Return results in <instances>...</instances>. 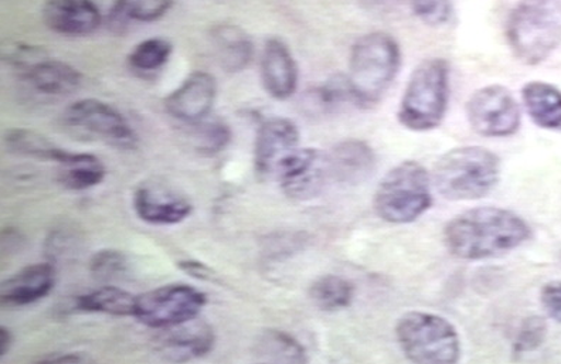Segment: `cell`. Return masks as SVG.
Listing matches in <instances>:
<instances>
[{
  "instance_id": "obj_1",
  "label": "cell",
  "mask_w": 561,
  "mask_h": 364,
  "mask_svg": "<svg viewBox=\"0 0 561 364\" xmlns=\"http://www.w3.org/2000/svg\"><path fill=\"white\" fill-rule=\"evenodd\" d=\"M531 237L524 217L502 207H476L445 225L443 239L449 254L463 261L496 259L519 249Z\"/></svg>"
},
{
  "instance_id": "obj_2",
  "label": "cell",
  "mask_w": 561,
  "mask_h": 364,
  "mask_svg": "<svg viewBox=\"0 0 561 364\" xmlns=\"http://www.w3.org/2000/svg\"><path fill=\"white\" fill-rule=\"evenodd\" d=\"M400 66V46L389 33H367L357 38L351 48L346 76L355 104L365 109L379 104L398 77Z\"/></svg>"
},
{
  "instance_id": "obj_3",
  "label": "cell",
  "mask_w": 561,
  "mask_h": 364,
  "mask_svg": "<svg viewBox=\"0 0 561 364\" xmlns=\"http://www.w3.org/2000/svg\"><path fill=\"white\" fill-rule=\"evenodd\" d=\"M500 179L501 159L496 153L482 147H461L437 160L432 181L447 201L472 202L488 196Z\"/></svg>"
},
{
  "instance_id": "obj_4",
  "label": "cell",
  "mask_w": 561,
  "mask_h": 364,
  "mask_svg": "<svg viewBox=\"0 0 561 364\" xmlns=\"http://www.w3.org/2000/svg\"><path fill=\"white\" fill-rule=\"evenodd\" d=\"M506 41L526 66L548 60L561 46V0H520L507 18Z\"/></svg>"
},
{
  "instance_id": "obj_5",
  "label": "cell",
  "mask_w": 561,
  "mask_h": 364,
  "mask_svg": "<svg viewBox=\"0 0 561 364\" xmlns=\"http://www.w3.org/2000/svg\"><path fill=\"white\" fill-rule=\"evenodd\" d=\"M449 103V66L444 58H427L411 72L399 106V123L413 133L442 125Z\"/></svg>"
},
{
  "instance_id": "obj_6",
  "label": "cell",
  "mask_w": 561,
  "mask_h": 364,
  "mask_svg": "<svg viewBox=\"0 0 561 364\" xmlns=\"http://www.w3.org/2000/svg\"><path fill=\"white\" fill-rule=\"evenodd\" d=\"M432 178L415 160L390 169L376 189V215L390 225H410L433 205Z\"/></svg>"
},
{
  "instance_id": "obj_7",
  "label": "cell",
  "mask_w": 561,
  "mask_h": 364,
  "mask_svg": "<svg viewBox=\"0 0 561 364\" xmlns=\"http://www.w3.org/2000/svg\"><path fill=\"white\" fill-rule=\"evenodd\" d=\"M401 352L417 364H454L461 359V338L447 318L437 314L410 310L394 329Z\"/></svg>"
},
{
  "instance_id": "obj_8",
  "label": "cell",
  "mask_w": 561,
  "mask_h": 364,
  "mask_svg": "<svg viewBox=\"0 0 561 364\" xmlns=\"http://www.w3.org/2000/svg\"><path fill=\"white\" fill-rule=\"evenodd\" d=\"M206 304V295L193 286L164 285L137 296L134 318L148 328L169 329L199 317Z\"/></svg>"
},
{
  "instance_id": "obj_9",
  "label": "cell",
  "mask_w": 561,
  "mask_h": 364,
  "mask_svg": "<svg viewBox=\"0 0 561 364\" xmlns=\"http://www.w3.org/2000/svg\"><path fill=\"white\" fill-rule=\"evenodd\" d=\"M466 111L469 125L485 138L512 137L520 128V106L503 86H486L473 92Z\"/></svg>"
},
{
  "instance_id": "obj_10",
  "label": "cell",
  "mask_w": 561,
  "mask_h": 364,
  "mask_svg": "<svg viewBox=\"0 0 561 364\" xmlns=\"http://www.w3.org/2000/svg\"><path fill=\"white\" fill-rule=\"evenodd\" d=\"M65 123L77 134L103 140L115 148L133 149L137 134L114 106L95 99L76 101L66 110Z\"/></svg>"
},
{
  "instance_id": "obj_11",
  "label": "cell",
  "mask_w": 561,
  "mask_h": 364,
  "mask_svg": "<svg viewBox=\"0 0 561 364\" xmlns=\"http://www.w3.org/2000/svg\"><path fill=\"white\" fill-rule=\"evenodd\" d=\"M289 197L307 201L318 196L329 181L328 153L313 148H295L280 158L273 169Z\"/></svg>"
},
{
  "instance_id": "obj_12",
  "label": "cell",
  "mask_w": 561,
  "mask_h": 364,
  "mask_svg": "<svg viewBox=\"0 0 561 364\" xmlns=\"http://www.w3.org/2000/svg\"><path fill=\"white\" fill-rule=\"evenodd\" d=\"M216 94L215 77L205 71L192 72L181 87L164 100V109L179 121L197 123L210 113Z\"/></svg>"
},
{
  "instance_id": "obj_13",
  "label": "cell",
  "mask_w": 561,
  "mask_h": 364,
  "mask_svg": "<svg viewBox=\"0 0 561 364\" xmlns=\"http://www.w3.org/2000/svg\"><path fill=\"white\" fill-rule=\"evenodd\" d=\"M42 16L50 31L65 36L91 35L103 22L94 0H46Z\"/></svg>"
},
{
  "instance_id": "obj_14",
  "label": "cell",
  "mask_w": 561,
  "mask_h": 364,
  "mask_svg": "<svg viewBox=\"0 0 561 364\" xmlns=\"http://www.w3.org/2000/svg\"><path fill=\"white\" fill-rule=\"evenodd\" d=\"M261 80L275 100H288L298 89V66L289 47L280 38L265 43L261 56Z\"/></svg>"
},
{
  "instance_id": "obj_15",
  "label": "cell",
  "mask_w": 561,
  "mask_h": 364,
  "mask_svg": "<svg viewBox=\"0 0 561 364\" xmlns=\"http://www.w3.org/2000/svg\"><path fill=\"white\" fill-rule=\"evenodd\" d=\"M298 144L299 130L294 121L279 118V116L264 121L255 137V169L260 173H273L278 160L298 148Z\"/></svg>"
},
{
  "instance_id": "obj_16",
  "label": "cell",
  "mask_w": 561,
  "mask_h": 364,
  "mask_svg": "<svg viewBox=\"0 0 561 364\" xmlns=\"http://www.w3.org/2000/svg\"><path fill=\"white\" fill-rule=\"evenodd\" d=\"M56 273L51 264L28 265L9 276L0 286L3 307L18 308L35 304L55 288Z\"/></svg>"
},
{
  "instance_id": "obj_17",
  "label": "cell",
  "mask_w": 561,
  "mask_h": 364,
  "mask_svg": "<svg viewBox=\"0 0 561 364\" xmlns=\"http://www.w3.org/2000/svg\"><path fill=\"white\" fill-rule=\"evenodd\" d=\"M134 208L139 218L157 226H172L186 220L192 213L187 198L162 187L140 186L134 194Z\"/></svg>"
},
{
  "instance_id": "obj_18",
  "label": "cell",
  "mask_w": 561,
  "mask_h": 364,
  "mask_svg": "<svg viewBox=\"0 0 561 364\" xmlns=\"http://www.w3.org/2000/svg\"><path fill=\"white\" fill-rule=\"evenodd\" d=\"M332 181L346 184L363 183L376 169L375 150L363 140H343L328 153Z\"/></svg>"
},
{
  "instance_id": "obj_19",
  "label": "cell",
  "mask_w": 561,
  "mask_h": 364,
  "mask_svg": "<svg viewBox=\"0 0 561 364\" xmlns=\"http://www.w3.org/2000/svg\"><path fill=\"white\" fill-rule=\"evenodd\" d=\"M164 330L168 333L161 339L159 352L171 362H187L205 356L215 344V333L209 325L197 322L196 319Z\"/></svg>"
},
{
  "instance_id": "obj_20",
  "label": "cell",
  "mask_w": 561,
  "mask_h": 364,
  "mask_svg": "<svg viewBox=\"0 0 561 364\" xmlns=\"http://www.w3.org/2000/svg\"><path fill=\"white\" fill-rule=\"evenodd\" d=\"M33 89L45 95H69L79 89L81 75L75 67L53 58H41L26 69Z\"/></svg>"
},
{
  "instance_id": "obj_21",
  "label": "cell",
  "mask_w": 561,
  "mask_h": 364,
  "mask_svg": "<svg viewBox=\"0 0 561 364\" xmlns=\"http://www.w3.org/2000/svg\"><path fill=\"white\" fill-rule=\"evenodd\" d=\"M216 57L227 72L243 71L253 58V42L243 29L234 24H221L211 31Z\"/></svg>"
},
{
  "instance_id": "obj_22",
  "label": "cell",
  "mask_w": 561,
  "mask_h": 364,
  "mask_svg": "<svg viewBox=\"0 0 561 364\" xmlns=\"http://www.w3.org/2000/svg\"><path fill=\"white\" fill-rule=\"evenodd\" d=\"M522 100L531 121L543 129H561V91L543 81L527 82Z\"/></svg>"
},
{
  "instance_id": "obj_23",
  "label": "cell",
  "mask_w": 561,
  "mask_h": 364,
  "mask_svg": "<svg viewBox=\"0 0 561 364\" xmlns=\"http://www.w3.org/2000/svg\"><path fill=\"white\" fill-rule=\"evenodd\" d=\"M59 179L70 191H87L104 181L105 167L91 153H70L59 163Z\"/></svg>"
},
{
  "instance_id": "obj_24",
  "label": "cell",
  "mask_w": 561,
  "mask_h": 364,
  "mask_svg": "<svg viewBox=\"0 0 561 364\" xmlns=\"http://www.w3.org/2000/svg\"><path fill=\"white\" fill-rule=\"evenodd\" d=\"M135 304L137 296L111 285L76 298V308L82 312H100L114 317H134Z\"/></svg>"
},
{
  "instance_id": "obj_25",
  "label": "cell",
  "mask_w": 561,
  "mask_h": 364,
  "mask_svg": "<svg viewBox=\"0 0 561 364\" xmlns=\"http://www.w3.org/2000/svg\"><path fill=\"white\" fill-rule=\"evenodd\" d=\"M355 285L341 275H323L309 286V299L318 309L337 312L350 308L355 299Z\"/></svg>"
},
{
  "instance_id": "obj_26",
  "label": "cell",
  "mask_w": 561,
  "mask_h": 364,
  "mask_svg": "<svg viewBox=\"0 0 561 364\" xmlns=\"http://www.w3.org/2000/svg\"><path fill=\"white\" fill-rule=\"evenodd\" d=\"M255 356L271 363H307V351L291 334L268 329L255 342Z\"/></svg>"
},
{
  "instance_id": "obj_27",
  "label": "cell",
  "mask_w": 561,
  "mask_h": 364,
  "mask_svg": "<svg viewBox=\"0 0 561 364\" xmlns=\"http://www.w3.org/2000/svg\"><path fill=\"white\" fill-rule=\"evenodd\" d=\"M4 144L11 152L37 160H53L60 163L67 155L65 149L57 147L45 135L31 129H9L4 134Z\"/></svg>"
},
{
  "instance_id": "obj_28",
  "label": "cell",
  "mask_w": 561,
  "mask_h": 364,
  "mask_svg": "<svg viewBox=\"0 0 561 364\" xmlns=\"http://www.w3.org/2000/svg\"><path fill=\"white\" fill-rule=\"evenodd\" d=\"M172 4L173 0H115L110 22L118 29L128 22H154L163 18Z\"/></svg>"
},
{
  "instance_id": "obj_29",
  "label": "cell",
  "mask_w": 561,
  "mask_h": 364,
  "mask_svg": "<svg viewBox=\"0 0 561 364\" xmlns=\"http://www.w3.org/2000/svg\"><path fill=\"white\" fill-rule=\"evenodd\" d=\"M171 43L161 37L148 38L140 42L129 55V65L133 69L144 72L161 69L172 55Z\"/></svg>"
},
{
  "instance_id": "obj_30",
  "label": "cell",
  "mask_w": 561,
  "mask_h": 364,
  "mask_svg": "<svg viewBox=\"0 0 561 364\" xmlns=\"http://www.w3.org/2000/svg\"><path fill=\"white\" fill-rule=\"evenodd\" d=\"M193 138H195L196 149L205 155H216L230 144L231 130L229 125L221 120L197 121Z\"/></svg>"
},
{
  "instance_id": "obj_31",
  "label": "cell",
  "mask_w": 561,
  "mask_h": 364,
  "mask_svg": "<svg viewBox=\"0 0 561 364\" xmlns=\"http://www.w3.org/2000/svg\"><path fill=\"white\" fill-rule=\"evenodd\" d=\"M312 103L327 113L346 103L355 104L346 77H333L325 84L319 87L312 92Z\"/></svg>"
},
{
  "instance_id": "obj_32",
  "label": "cell",
  "mask_w": 561,
  "mask_h": 364,
  "mask_svg": "<svg viewBox=\"0 0 561 364\" xmlns=\"http://www.w3.org/2000/svg\"><path fill=\"white\" fill-rule=\"evenodd\" d=\"M90 271L96 281L108 283L124 275L127 271V259L117 250H101L91 259Z\"/></svg>"
},
{
  "instance_id": "obj_33",
  "label": "cell",
  "mask_w": 561,
  "mask_h": 364,
  "mask_svg": "<svg viewBox=\"0 0 561 364\" xmlns=\"http://www.w3.org/2000/svg\"><path fill=\"white\" fill-rule=\"evenodd\" d=\"M411 11L419 21L432 27L445 26L451 21V0H410Z\"/></svg>"
},
{
  "instance_id": "obj_34",
  "label": "cell",
  "mask_w": 561,
  "mask_h": 364,
  "mask_svg": "<svg viewBox=\"0 0 561 364\" xmlns=\"http://www.w3.org/2000/svg\"><path fill=\"white\" fill-rule=\"evenodd\" d=\"M548 337V323L541 317H530L522 323L514 342V353L525 354L536 351Z\"/></svg>"
},
{
  "instance_id": "obj_35",
  "label": "cell",
  "mask_w": 561,
  "mask_h": 364,
  "mask_svg": "<svg viewBox=\"0 0 561 364\" xmlns=\"http://www.w3.org/2000/svg\"><path fill=\"white\" fill-rule=\"evenodd\" d=\"M77 250L76 236L65 230L50 232L46 241V254L53 261L65 259L67 254H72Z\"/></svg>"
},
{
  "instance_id": "obj_36",
  "label": "cell",
  "mask_w": 561,
  "mask_h": 364,
  "mask_svg": "<svg viewBox=\"0 0 561 364\" xmlns=\"http://www.w3.org/2000/svg\"><path fill=\"white\" fill-rule=\"evenodd\" d=\"M540 300L549 317L561 323V280L546 284L541 289Z\"/></svg>"
},
{
  "instance_id": "obj_37",
  "label": "cell",
  "mask_w": 561,
  "mask_h": 364,
  "mask_svg": "<svg viewBox=\"0 0 561 364\" xmlns=\"http://www.w3.org/2000/svg\"><path fill=\"white\" fill-rule=\"evenodd\" d=\"M185 273H187L191 276H195L197 280H206V281H213L215 280V274H211V271L209 266H206L201 261H181V264H179Z\"/></svg>"
},
{
  "instance_id": "obj_38",
  "label": "cell",
  "mask_w": 561,
  "mask_h": 364,
  "mask_svg": "<svg viewBox=\"0 0 561 364\" xmlns=\"http://www.w3.org/2000/svg\"><path fill=\"white\" fill-rule=\"evenodd\" d=\"M85 359L84 357H81L79 356V354H75V353H66V354H62V356H48V357H45V359H42V362H47V363H80V362H84Z\"/></svg>"
},
{
  "instance_id": "obj_39",
  "label": "cell",
  "mask_w": 561,
  "mask_h": 364,
  "mask_svg": "<svg viewBox=\"0 0 561 364\" xmlns=\"http://www.w3.org/2000/svg\"><path fill=\"white\" fill-rule=\"evenodd\" d=\"M12 333L8 328H0V356H4L12 346Z\"/></svg>"
}]
</instances>
